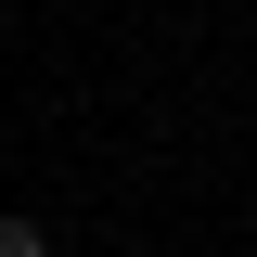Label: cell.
Here are the masks:
<instances>
[{
	"label": "cell",
	"mask_w": 257,
	"mask_h": 257,
	"mask_svg": "<svg viewBox=\"0 0 257 257\" xmlns=\"http://www.w3.org/2000/svg\"><path fill=\"white\" fill-rule=\"evenodd\" d=\"M0 257H52V231L39 219H0Z\"/></svg>",
	"instance_id": "cell-1"
}]
</instances>
